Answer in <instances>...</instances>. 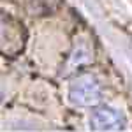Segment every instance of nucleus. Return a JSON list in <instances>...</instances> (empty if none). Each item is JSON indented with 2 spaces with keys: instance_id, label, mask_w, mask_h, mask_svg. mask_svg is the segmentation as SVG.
I'll list each match as a JSON object with an SVG mask.
<instances>
[{
  "instance_id": "1",
  "label": "nucleus",
  "mask_w": 132,
  "mask_h": 132,
  "mask_svg": "<svg viewBox=\"0 0 132 132\" xmlns=\"http://www.w3.org/2000/svg\"><path fill=\"white\" fill-rule=\"evenodd\" d=\"M69 101L79 108H90V106L101 104L102 101L101 83L92 74L78 76L69 85Z\"/></svg>"
},
{
  "instance_id": "2",
  "label": "nucleus",
  "mask_w": 132,
  "mask_h": 132,
  "mask_svg": "<svg viewBox=\"0 0 132 132\" xmlns=\"http://www.w3.org/2000/svg\"><path fill=\"white\" fill-rule=\"evenodd\" d=\"M127 127V118L120 109L111 106H101L90 114L92 130H123Z\"/></svg>"
}]
</instances>
